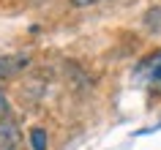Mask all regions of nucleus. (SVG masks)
I'll return each mask as SVG.
<instances>
[{
  "label": "nucleus",
  "mask_w": 161,
  "mask_h": 150,
  "mask_svg": "<svg viewBox=\"0 0 161 150\" xmlns=\"http://www.w3.org/2000/svg\"><path fill=\"white\" fill-rule=\"evenodd\" d=\"M136 76H139L153 93H161V52H156V55H150V58L145 60L142 66L136 68Z\"/></svg>",
  "instance_id": "f257e3e1"
},
{
  "label": "nucleus",
  "mask_w": 161,
  "mask_h": 150,
  "mask_svg": "<svg viewBox=\"0 0 161 150\" xmlns=\"http://www.w3.org/2000/svg\"><path fill=\"white\" fill-rule=\"evenodd\" d=\"M47 131L44 128H33L30 131V150H47Z\"/></svg>",
  "instance_id": "39448f33"
},
{
  "label": "nucleus",
  "mask_w": 161,
  "mask_h": 150,
  "mask_svg": "<svg viewBox=\"0 0 161 150\" xmlns=\"http://www.w3.org/2000/svg\"><path fill=\"white\" fill-rule=\"evenodd\" d=\"M27 66H30L27 55H3L0 58V79H11V76L22 74Z\"/></svg>",
  "instance_id": "7ed1b4c3"
},
{
  "label": "nucleus",
  "mask_w": 161,
  "mask_h": 150,
  "mask_svg": "<svg viewBox=\"0 0 161 150\" xmlns=\"http://www.w3.org/2000/svg\"><path fill=\"white\" fill-rule=\"evenodd\" d=\"M0 112H6V96L0 93Z\"/></svg>",
  "instance_id": "0eeeda50"
},
{
  "label": "nucleus",
  "mask_w": 161,
  "mask_h": 150,
  "mask_svg": "<svg viewBox=\"0 0 161 150\" xmlns=\"http://www.w3.org/2000/svg\"><path fill=\"white\" fill-rule=\"evenodd\" d=\"M76 8H85V6H93V3H101V0H71Z\"/></svg>",
  "instance_id": "423d86ee"
},
{
  "label": "nucleus",
  "mask_w": 161,
  "mask_h": 150,
  "mask_svg": "<svg viewBox=\"0 0 161 150\" xmlns=\"http://www.w3.org/2000/svg\"><path fill=\"white\" fill-rule=\"evenodd\" d=\"M145 27L150 33H161V6H156V8H150L145 14Z\"/></svg>",
  "instance_id": "20e7f679"
},
{
  "label": "nucleus",
  "mask_w": 161,
  "mask_h": 150,
  "mask_svg": "<svg viewBox=\"0 0 161 150\" xmlns=\"http://www.w3.org/2000/svg\"><path fill=\"white\" fill-rule=\"evenodd\" d=\"M22 145V131H19L17 120H0V150H19Z\"/></svg>",
  "instance_id": "f03ea898"
}]
</instances>
